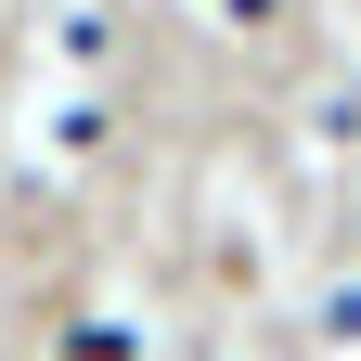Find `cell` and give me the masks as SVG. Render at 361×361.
Wrapping results in <instances>:
<instances>
[{"instance_id":"cell-1","label":"cell","mask_w":361,"mask_h":361,"mask_svg":"<svg viewBox=\"0 0 361 361\" xmlns=\"http://www.w3.org/2000/svg\"><path fill=\"white\" fill-rule=\"evenodd\" d=\"M310 336H323L336 361H361V284H323V297H310Z\"/></svg>"}]
</instances>
